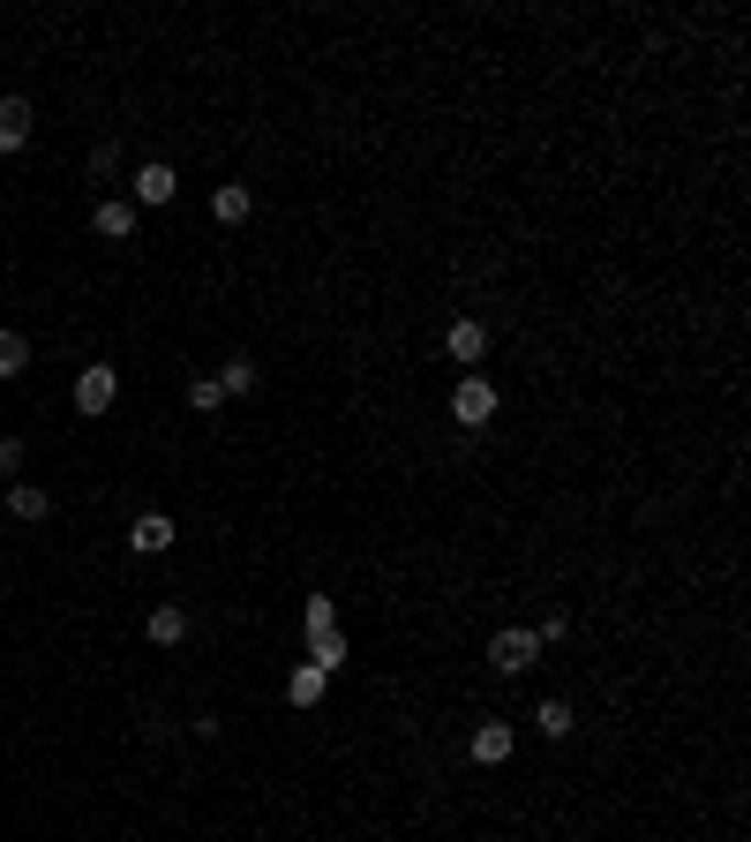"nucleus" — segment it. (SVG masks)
I'll list each match as a JSON object with an SVG mask.
<instances>
[{
	"mask_svg": "<svg viewBox=\"0 0 751 842\" xmlns=\"http://www.w3.org/2000/svg\"><path fill=\"white\" fill-rule=\"evenodd\" d=\"M451 421H466V429H489V421H497V384L466 369L459 391H451Z\"/></svg>",
	"mask_w": 751,
	"mask_h": 842,
	"instance_id": "f257e3e1",
	"label": "nucleus"
},
{
	"mask_svg": "<svg viewBox=\"0 0 751 842\" xmlns=\"http://www.w3.org/2000/svg\"><path fill=\"white\" fill-rule=\"evenodd\" d=\"M534 662H542V639H534V632H497V639H489V670H503V677H526L534 670Z\"/></svg>",
	"mask_w": 751,
	"mask_h": 842,
	"instance_id": "f03ea898",
	"label": "nucleus"
},
{
	"mask_svg": "<svg viewBox=\"0 0 751 842\" xmlns=\"http://www.w3.org/2000/svg\"><path fill=\"white\" fill-rule=\"evenodd\" d=\"M121 399V377H113V361H90L84 377H76V414H106Z\"/></svg>",
	"mask_w": 751,
	"mask_h": 842,
	"instance_id": "7ed1b4c3",
	"label": "nucleus"
},
{
	"mask_svg": "<svg viewBox=\"0 0 751 842\" xmlns=\"http://www.w3.org/2000/svg\"><path fill=\"white\" fill-rule=\"evenodd\" d=\"M128 549H135V557H166L173 549V519L166 511H143V519L128 527Z\"/></svg>",
	"mask_w": 751,
	"mask_h": 842,
	"instance_id": "20e7f679",
	"label": "nucleus"
},
{
	"mask_svg": "<svg viewBox=\"0 0 751 842\" xmlns=\"http://www.w3.org/2000/svg\"><path fill=\"white\" fill-rule=\"evenodd\" d=\"M511 745H519V737H511V722H481V730L466 737V753L481 759V767H497V759H511Z\"/></svg>",
	"mask_w": 751,
	"mask_h": 842,
	"instance_id": "39448f33",
	"label": "nucleus"
},
{
	"mask_svg": "<svg viewBox=\"0 0 751 842\" xmlns=\"http://www.w3.org/2000/svg\"><path fill=\"white\" fill-rule=\"evenodd\" d=\"M90 226H98V241H128V234H135V204H128V196H106V204L90 210Z\"/></svg>",
	"mask_w": 751,
	"mask_h": 842,
	"instance_id": "423d86ee",
	"label": "nucleus"
},
{
	"mask_svg": "<svg viewBox=\"0 0 751 842\" xmlns=\"http://www.w3.org/2000/svg\"><path fill=\"white\" fill-rule=\"evenodd\" d=\"M249 210H255V196L241 181H218V188H210V218H218V226H241Z\"/></svg>",
	"mask_w": 751,
	"mask_h": 842,
	"instance_id": "0eeeda50",
	"label": "nucleus"
},
{
	"mask_svg": "<svg viewBox=\"0 0 751 842\" xmlns=\"http://www.w3.org/2000/svg\"><path fill=\"white\" fill-rule=\"evenodd\" d=\"M173 196H181V173H173V166H143L128 204H173Z\"/></svg>",
	"mask_w": 751,
	"mask_h": 842,
	"instance_id": "6e6552de",
	"label": "nucleus"
},
{
	"mask_svg": "<svg viewBox=\"0 0 751 842\" xmlns=\"http://www.w3.org/2000/svg\"><path fill=\"white\" fill-rule=\"evenodd\" d=\"M444 354H451V361H481V354H489V332H481L474 316H459V324L444 332Z\"/></svg>",
	"mask_w": 751,
	"mask_h": 842,
	"instance_id": "1a4fd4ad",
	"label": "nucleus"
},
{
	"mask_svg": "<svg viewBox=\"0 0 751 842\" xmlns=\"http://www.w3.org/2000/svg\"><path fill=\"white\" fill-rule=\"evenodd\" d=\"M23 143H31V106L0 98V151H23Z\"/></svg>",
	"mask_w": 751,
	"mask_h": 842,
	"instance_id": "9d476101",
	"label": "nucleus"
},
{
	"mask_svg": "<svg viewBox=\"0 0 751 842\" xmlns=\"http://www.w3.org/2000/svg\"><path fill=\"white\" fill-rule=\"evenodd\" d=\"M308 670H346V632H308Z\"/></svg>",
	"mask_w": 751,
	"mask_h": 842,
	"instance_id": "9b49d317",
	"label": "nucleus"
},
{
	"mask_svg": "<svg viewBox=\"0 0 751 842\" xmlns=\"http://www.w3.org/2000/svg\"><path fill=\"white\" fill-rule=\"evenodd\" d=\"M151 639H159V647H181V639H188V609H173V602H159V609H151Z\"/></svg>",
	"mask_w": 751,
	"mask_h": 842,
	"instance_id": "f8f14e48",
	"label": "nucleus"
},
{
	"mask_svg": "<svg viewBox=\"0 0 751 842\" xmlns=\"http://www.w3.org/2000/svg\"><path fill=\"white\" fill-rule=\"evenodd\" d=\"M8 511H15V519H45V511H53V497H45L39 482H15V489H8Z\"/></svg>",
	"mask_w": 751,
	"mask_h": 842,
	"instance_id": "ddd939ff",
	"label": "nucleus"
},
{
	"mask_svg": "<svg viewBox=\"0 0 751 842\" xmlns=\"http://www.w3.org/2000/svg\"><path fill=\"white\" fill-rule=\"evenodd\" d=\"M286 700H293V708H316V700H324V670H308V662H301V670L286 677Z\"/></svg>",
	"mask_w": 751,
	"mask_h": 842,
	"instance_id": "4468645a",
	"label": "nucleus"
},
{
	"mask_svg": "<svg viewBox=\"0 0 751 842\" xmlns=\"http://www.w3.org/2000/svg\"><path fill=\"white\" fill-rule=\"evenodd\" d=\"M23 361H31V338H23V332H0V384L23 377Z\"/></svg>",
	"mask_w": 751,
	"mask_h": 842,
	"instance_id": "2eb2a0df",
	"label": "nucleus"
},
{
	"mask_svg": "<svg viewBox=\"0 0 751 842\" xmlns=\"http://www.w3.org/2000/svg\"><path fill=\"white\" fill-rule=\"evenodd\" d=\"M534 730H542V737H572V708H564V700H542V708H534Z\"/></svg>",
	"mask_w": 751,
	"mask_h": 842,
	"instance_id": "dca6fc26",
	"label": "nucleus"
},
{
	"mask_svg": "<svg viewBox=\"0 0 751 842\" xmlns=\"http://www.w3.org/2000/svg\"><path fill=\"white\" fill-rule=\"evenodd\" d=\"M301 625H308V632H338V602H331V594H308Z\"/></svg>",
	"mask_w": 751,
	"mask_h": 842,
	"instance_id": "f3484780",
	"label": "nucleus"
},
{
	"mask_svg": "<svg viewBox=\"0 0 751 842\" xmlns=\"http://www.w3.org/2000/svg\"><path fill=\"white\" fill-rule=\"evenodd\" d=\"M218 391H226V399L255 391V361H226V369H218Z\"/></svg>",
	"mask_w": 751,
	"mask_h": 842,
	"instance_id": "a211bd4d",
	"label": "nucleus"
},
{
	"mask_svg": "<svg viewBox=\"0 0 751 842\" xmlns=\"http://www.w3.org/2000/svg\"><path fill=\"white\" fill-rule=\"evenodd\" d=\"M188 407H196V414H218V407H226L218 377H196V384H188Z\"/></svg>",
	"mask_w": 751,
	"mask_h": 842,
	"instance_id": "6ab92c4d",
	"label": "nucleus"
},
{
	"mask_svg": "<svg viewBox=\"0 0 751 842\" xmlns=\"http://www.w3.org/2000/svg\"><path fill=\"white\" fill-rule=\"evenodd\" d=\"M90 173H98V181H113V173H121V143H113V136L90 151Z\"/></svg>",
	"mask_w": 751,
	"mask_h": 842,
	"instance_id": "aec40b11",
	"label": "nucleus"
},
{
	"mask_svg": "<svg viewBox=\"0 0 751 842\" xmlns=\"http://www.w3.org/2000/svg\"><path fill=\"white\" fill-rule=\"evenodd\" d=\"M0 474H23V436H0Z\"/></svg>",
	"mask_w": 751,
	"mask_h": 842,
	"instance_id": "412c9836",
	"label": "nucleus"
}]
</instances>
